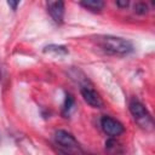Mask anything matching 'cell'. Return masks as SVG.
I'll return each mask as SVG.
<instances>
[{"instance_id": "1", "label": "cell", "mask_w": 155, "mask_h": 155, "mask_svg": "<svg viewBox=\"0 0 155 155\" xmlns=\"http://www.w3.org/2000/svg\"><path fill=\"white\" fill-rule=\"evenodd\" d=\"M98 45L101 48L109 53V54H117V56H126L133 51V45L130 40L117 36H101L98 39Z\"/></svg>"}, {"instance_id": "2", "label": "cell", "mask_w": 155, "mask_h": 155, "mask_svg": "<svg viewBox=\"0 0 155 155\" xmlns=\"http://www.w3.org/2000/svg\"><path fill=\"white\" fill-rule=\"evenodd\" d=\"M128 108L133 116V120L140 128H143L145 131L153 130V126H154L153 117L149 114V111L147 110V108L138 99H132L128 104Z\"/></svg>"}, {"instance_id": "3", "label": "cell", "mask_w": 155, "mask_h": 155, "mask_svg": "<svg viewBox=\"0 0 155 155\" xmlns=\"http://www.w3.org/2000/svg\"><path fill=\"white\" fill-rule=\"evenodd\" d=\"M101 126H102V130L110 137H117L122 134L125 131L124 125L120 121H117L116 119L111 116H107V115L101 119Z\"/></svg>"}, {"instance_id": "4", "label": "cell", "mask_w": 155, "mask_h": 155, "mask_svg": "<svg viewBox=\"0 0 155 155\" xmlns=\"http://www.w3.org/2000/svg\"><path fill=\"white\" fill-rule=\"evenodd\" d=\"M54 140L58 145L68 150H80V145L74 138V136L64 130H58L54 133Z\"/></svg>"}, {"instance_id": "5", "label": "cell", "mask_w": 155, "mask_h": 155, "mask_svg": "<svg viewBox=\"0 0 155 155\" xmlns=\"http://www.w3.org/2000/svg\"><path fill=\"white\" fill-rule=\"evenodd\" d=\"M80 92H81V96H82L84 101L88 105H91L92 108H102L103 107V101H102L101 96L91 86H88V85H81Z\"/></svg>"}, {"instance_id": "6", "label": "cell", "mask_w": 155, "mask_h": 155, "mask_svg": "<svg viewBox=\"0 0 155 155\" xmlns=\"http://www.w3.org/2000/svg\"><path fill=\"white\" fill-rule=\"evenodd\" d=\"M46 6H47V12L52 17V19L57 24L63 23V19H64V2L63 1H48L46 4Z\"/></svg>"}, {"instance_id": "7", "label": "cell", "mask_w": 155, "mask_h": 155, "mask_svg": "<svg viewBox=\"0 0 155 155\" xmlns=\"http://www.w3.org/2000/svg\"><path fill=\"white\" fill-rule=\"evenodd\" d=\"M80 5L84 6L85 8L93 11V12H98L104 7V1H102V0H86V1H81Z\"/></svg>"}, {"instance_id": "8", "label": "cell", "mask_w": 155, "mask_h": 155, "mask_svg": "<svg viewBox=\"0 0 155 155\" xmlns=\"http://www.w3.org/2000/svg\"><path fill=\"white\" fill-rule=\"evenodd\" d=\"M44 52L46 53H54V54H67L68 50L64 46L61 45H48L44 48Z\"/></svg>"}, {"instance_id": "9", "label": "cell", "mask_w": 155, "mask_h": 155, "mask_svg": "<svg viewBox=\"0 0 155 155\" xmlns=\"http://www.w3.org/2000/svg\"><path fill=\"white\" fill-rule=\"evenodd\" d=\"M74 105V98L71 94H67L65 96V101H64V105H63V115L68 116L71 108Z\"/></svg>"}, {"instance_id": "10", "label": "cell", "mask_w": 155, "mask_h": 155, "mask_svg": "<svg viewBox=\"0 0 155 155\" xmlns=\"http://www.w3.org/2000/svg\"><path fill=\"white\" fill-rule=\"evenodd\" d=\"M133 8H134V12L138 15H145L148 12V6L145 5V2H137Z\"/></svg>"}, {"instance_id": "11", "label": "cell", "mask_w": 155, "mask_h": 155, "mask_svg": "<svg viewBox=\"0 0 155 155\" xmlns=\"http://www.w3.org/2000/svg\"><path fill=\"white\" fill-rule=\"evenodd\" d=\"M128 4H130V2H128L127 0H119V1H116V5H117L119 7H122V8H124V7H127Z\"/></svg>"}, {"instance_id": "12", "label": "cell", "mask_w": 155, "mask_h": 155, "mask_svg": "<svg viewBox=\"0 0 155 155\" xmlns=\"http://www.w3.org/2000/svg\"><path fill=\"white\" fill-rule=\"evenodd\" d=\"M7 5L10 7H12V10L15 11V10H17V6L19 5V1H7Z\"/></svg>"}, {"instance_id": "13", "label": "cell", "mask_w": 155, "mask_h": 155, "mask_svg": "<svg viewBox=\"0 0 155 155\" xmlns=\"http://www.w3.org/2000/svg\"><path fill=\"white\" fill-rule=\"evenodd\" d=\"M58 154H59V155H70L68 151H64V150H62V149L58 150Z\"/></svg>"}]
</instances>
